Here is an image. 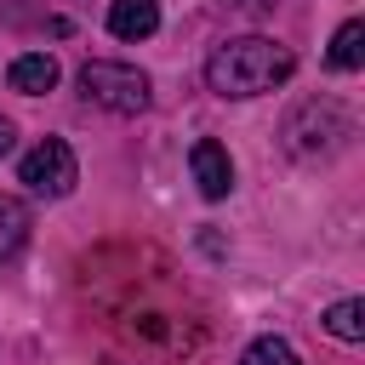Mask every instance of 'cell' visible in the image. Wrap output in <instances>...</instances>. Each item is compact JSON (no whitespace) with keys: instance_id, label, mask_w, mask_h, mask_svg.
I'll return each instance as SVG.
<instances>
[{"instance_id":"obj_1","label":"cell","mask_w":365,"mask_h":365,"mask_svg":"<svg viewBox=\"0 0 365 365\" xmlns=\"http://www.w3.org/2000/svg\"><path fill=\"white\" fill-rule=\"evenodd\" d=\"M297 68V57L279 46V40H262V34H240V40H222L205 63V86L217 97H262L274 86H285Z\"/></svg>"},{"instance_id":"obj_2","label":"cell","mask_w":365,"mask_h":365,"mask_svg":"<svg viewBox=\"0 0 365 365\" xmlns=\"http://www.w3.org/2000/svg\"><path fill=\"white\" fill-rule=\"evenodd\" d=\"M80 91H86V103H97L108 114H143L148 108V74L131 63H86Z\"/></svg>"},{"instance_id":"obj_3","label":"cell","mask_w":365,"mask_h":365,"mask_svg":"<svg viewBox=\"0 0 365 365\" xmlns=\"http://www.w3.org/2000/svg\"><path fill=\"white\" fill-rule=\"evenodd\" d=\"M74 177H80V165H74V148H68L63 137H40V143L17 160V182H23L29 194H46V200H63V194L74 188Z\"/></svg>"},{"instance_id":"obj_4","label":"cell","mask_w":365,"mask_h":365,"mask_svg":"<svg viewBox=\"0 0 365 365\" xmlns=\"http://www.w3.org/2000/svg\"><path fill=\"white\" fill-rule=\"evenodd\" d=\"M188 165H194V182H200L205 200H222V194L234 188V160H228V148H222L217 137H200V143L188 148Z\"/></svg>"},{"instance_id":"obj_5","label":"cell","mask_w":365,"mask_h":365,"mask_svg":"<svg viewBox=\"0 0 365 365\" xmlns=\"http://www.w3.org/2000/svg\"><path fill=\"white\" fill-rule=\"evenodd\" d=\"M108 29L120 40H148L160 29V0H114L108 6Z\"/></svg>"},{"instance_id":"obj_6","label":"cell","mask_w":365,"mask_h":365,"mask_svg":"<svg viewBox=\"0 0 365 365\" xmlns=\"http://www.w3.org/2000/svg\"><path fill=\"white\" fill-rule=\"evenodd\" d=\"M6 86H11V91H23V97H40V91H51V86H57V57H46V51H29V57H17V63L6 68Z\"/></svg>"},{"instance_id":"obj_7","label":"cell","mask_w":365,"mask_h":365,"mask_svg":"<svg viewBox=\"0 0 365 365\" xmlns=\"http://www.w3.org/2000/svg\"><path fill=\"white\" fill-rule=\"evenodd\" d=\"M325 57H331V68H342V74H348V68H359V63H365V23H359V17H348V23L331 34V51H325Z\"/></svg>"},{"instance_id":"obj_8","label":"cell","mask_w":365,"mask_h":365,"mask_svg":"<svg viewBox=\"0 0 365 365\" xmlns=\"http://www.w3.org/2000/svg\"><path fill=\"white\" fill-rule=\"evenodd\" d=\"M29 240V205L23 200H11V194H0V262L6 257H17V245Z\"/></svg>"},{"instance_id":"obj_9","label":"cell","mask_w":365,"mask_h":365,"mask_svg":"<svg viewBox=\"0 0 365 365\" xmlns=\"http://www.w3.org/2000/svg\"><path fill=\"white\" fill-rule=\"evenodd\" d=\"M325 331L342 336V342H359V336H365V302H359V297L331 302V308H325Z\"/></svg>"},{"instance_id":"obj_10","label":"cell","mask_w":365,"mask_h":365,"mask_svg":"<svg viewBox=\"0 0 365 365\" xmlns=\"http://www.w3.org/2000/svg\"><path fill=\"white\" fill-rule=\"evenodd\" d=\"M240 365H302V359H297V348H291L285 336H257Z\"/></svg>"},{"instance_id":"obj_11","label":"cell","mask_w":365,"mask_h":365,"mask_svg":"<svg viewBox=\"0 0 365 365\" xmlns=\"http://www.w3.org/2000/svg\"><path fill=\"white\" fill-rule=\"evenodd\" d=\"M11 148H17V125H11V120H0V160H6Z\"/></svg>"}]
</instances>
